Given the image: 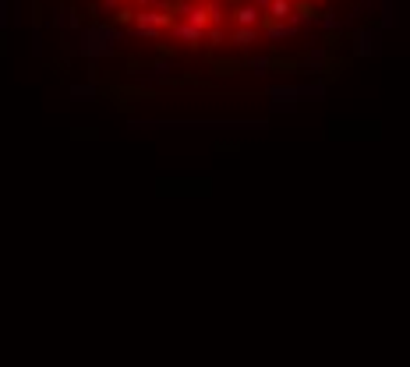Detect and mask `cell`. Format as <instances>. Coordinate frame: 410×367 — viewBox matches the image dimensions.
Returning <instances> with one entry per match:
<instances>
[{"label": "cell", "mask_w": 410, "mask_h": 367, "mask_svg": "<svg viewBox=\"0 0 410 367\" xmlns=\"http://www.w3.org/2000/svg\"><path fill=\"white\" fill-rule=\"evenodd\" d=\"M121 39H124V32H121L113 21L96 18V21H89V25H81V32L75 36V43H78L75 53H81L89 64H99V60H106V57L117 53Z\"/></svg>", "instance_id": "1"}, {"label": "cell", "mask_w": 410, "mask_h": 367, "mask_svg": "<svg viewBox=\"0 0 410 367\" xmlns=\"http://www.w3.org/2000/svg\"><path fill=\"white\" fill-rule=\"evenodd\" d=\"M177 21L173 14H166V11H159V8H149V11H135V21H131V28H145V32H170V25Z\"/></svg>", "instance_id": "2"}, {"label": "cell", "mask_w": 410, "mask_h": 367, "mask_svg": "<svg viewBox=\"0 0 410 367\" xmlns=\"http://www.w3.org/2000/svg\"><path fill=\"white\" fill-rule=\"evenodd\" d=\"M382 53V32L375 25H361L354 32V57H375Z\"/></svg>", "instance_id": "3"}, {"label": "cell", "mask_w": 410, "mask_h": 367, "mask_svg": "<svg viewBox=\"0 0 410 367\" xmlns=\"http://www.w3.org/2000/svg\"><path fill=\"white\" fill-rule=\"evenodd\" d=\"M269 99H273V110H290L294 103H301V85H269Z\"/></svg>", "instance_id": "4"}, {"label": "cell", "mask_w": 410, "mask_h": 367, "mask_svg": "<svg viewBox=\"0 0 410 367\" xmlns=\"http://www.w3.org/2000/svg\"><path fill=\"white\" fill-rule=\"evenodd\" d=\"M170 39L198 50V46L205 43V32H198V28H191V25H184V21H173V25H170Z\"/></svg>", "instance_id": "5"}, {"label": "cell", "mask_w": 410, "mask_h": 367, "mask_svg": "<svg viewBox=\"0 0 410 367\" xmlns=\"http://www.w3.org/2000/svg\"><path fill=\"white\" fill-rule=\"evenodd\" d=\"M230 21H233V28H258L262 25V11H255L248 0H244V4H233Z\"/></svg>", "instance_id": "6"}, {"label": "cell", "mask_w": 410, "mask_h": 367, "mask_svg": "<svg viewBox=\"0 0 410 367\" xmlns=\"http://www.w3.org/2000/svg\"><path fill=\"white\" fill-rule=\"evenodd\" d=\"M258 36H262V39H269V43H283V39L297 36V32H294V28H290L286 21H266V18H262V25H258Z\"/></svg>", "instance_id": "7"}, {"label": "cell", "mask_w": 410, "mask_h": 367, "mask_svg": "<svg viewBox=\"0 0 410 367\" xmlns=\"http://www.w3.org/2000/svg\"><path fill=\"white\" fill-rule=\"evenodd\" d=\"M290 14H294V4L290 0H269V8H266V21H286Z\"/></svg>", "instance_id": "8"}, {"label": "cell", "mask_w": 410, "mask_h": 367, "mask_svg": "<svg viewBox=\"0 0 410 367\" xmlns=\"http://www.w3.org/2000/svg\"><path fill=\"white\" fill-rule=\"evenodd\" d=\"M262 36H258V28H233L230 32V46H237V50H248V46H255Z\"/></svg>", "instance_id": "9"}, {"label": "cell", "mask_w": 410, "mask_h": 367, "mask_svg": "<svg viewBox=\"0 0 410 367\" xmlns=\"http://www.w3.org/2000/svg\"><path fill=\"white\" fill-rule=\"evenodd\" d=\"M326 60H329V53L322 50V46H315V50L304 57V68H308V75H311V78H318L322 71H326Z\"/></svg>", "instance_id": "10"}, {"label": "cell", "mask_w": 410, "mask_h": 367, "mask_svg": "<svg viewBox=\"0 0 410 367\" xmlns=\"http://www.w3.org/2000/svg\"><path fill=\"white\" fill-rule=\"evenodd\" d=\"M315 21H318V28H322V32H329V39H333L336 32H343V18H340L336 11H322Z\"/></svg>", "instance_id": "11"}, {"label": "cell", "mask_w": 410, "mask_h": 367, "mask_svg": "<svg viewBox=\"0 0 410 367\" xmlns=\"http://www.w3.org/2000/svg\"><path fill=\"white\" fill-rule=\"evenodd\" d=\"M326 81H322V78H311V81H304L301 85V99H311V103H322V99H326Z\"/></svg>", "instance_id": "12"}, {"label": "cell", "mask_w": 410, "mask_h": 367, "mask_svg": "<svg viewBox=\"0 0 410 367\" xmlns=\"http://www.w3.org/2000/svg\"><path fill=\"white\" fill-rule=\"evenodd\" d=\"M205 14H209V25H213V28H223V21H226V4H223V0H213V4L205 8Z\"/></svg>", "instance_id": "13"}, {"label": "cell", "mask_w": 410, "mask_h": 367, "mask_svg": "<svg viewBox=\"0 0 410 367\" xmlns=\"http://www.w3.org/2000/svg\"><path fill=\"white\" fill-rule=\"evenodd\" d=\"M269 68H273V57H266V53L248 60V71H255V75H269Z\"/></svg>", "instance_id": "14"}, {"label": "cell", "mask_w": 410, "mask_h": 367, "mask_svg": "<svg viewBox=\"0 0 410 367\" xmlns=\"http://www.w3.org/2000/svg\"><path fill=\"white\" fill-rule=\"evenodd\" d=\"M71 96L75 99H96V85L92 81H75L71 85Z\"/></svg>", "instance_id": "15"}, {"label": "cell", "mask_w": 410, "mask_h": 367, "mask_svg": "<svg viewBox=\"0 0 410 367\" xmlns=\"http://www.w3.org/2000/svg\"><path fill=\"white\" fill-rule=\"evenodd\" d=\"M170 71H173V60H156L149 75H153L156 81H166V78H170Z\"/></svg>", "instance_id": "16"}, {"label": "cell", "mask_w": 410, "mask_h": 367, "mask_svg": "<svg viewBox=\"0 0 410 367\" xmlns=\"http://www.w3.org/2000/svg\"><path fill=\"white\" fill-rule=\"evenodd\" d=\"M205 43H209V46H223L226 43V32H223V28H205Z\"/></svg>", "instance_id": "17"}, {"label": "cell", "mask_w": 410, "mask_h": 367, "mask_svg": "<svg viewBox=\"0 0 410 367\" xmlns=\"http://www.w3.org/2000/svg\"><path fill=\"white\" fill-rule=\"evenodd\" d=\"M113 21H117V25H131V21H135V8H128V4L117 8V11H113Z\"/></svg>", "instance_id": "18"}, {"label": "cell", "mask_w": 410, "mask_h": 367, "mask_svg": "<svg viewBox=\"0 0 410 367\" xmlns=\"http://www.w3.org/2000/svg\"><path fill=\"white\" fill-rule=\"evenodd\" d=\"M32 53H36V57L43 53V28H39V25H32Z\"/></svg>", "instance_id": "19"}, {"label": "cell", "mask_w": 410, "mask_h": 367, "mask_svg": "<svg viewBox=\"0 0 410 367\" xmlns=\"http://www.w3.org/2000/svg\"><path fill=\"white\" fill-rule=\"evenodd\" d=\"M8 28V0H0V32Z\"/></svg>", "instance_id": "20"}, {"label": "cell", "mask_w": 410, "mask_h": 367, "mask_svg": "<svg viewBox=\"0 0 410 367\" xmlns=\"http://www.w3.org/2000/svg\"><path fill=\"white\" fill-rule=\"evenodd\" d=\"M135 4V11H149V8H156V0H131Z\"/></svg>", "instance_id": "21"}, {"label": "cell", "mask_w": 410, "mask_h": 367, "mask_svg": "<svg viewBox=\"0 0 410 367\" xmlns=\"http://www.w3.org/2000/svg\"><path fill=\"white\" fill-rule=\"evenodd\" d=\"M375 4L378 0H361V8H368V11H375Z\"/></svg>", "instance_id": "22"}, {"label": "cell", "mask_w": 410, "mask_h": 367, "mask_svg": "<svg viewBox=\"0 0 410 367\" xmlns=\"http://www.w3.org/2000/svg\"><path fill=\"white\" fill-rule=\"evenodd\" d=\"M191 4H198V8H209V4H213V0H191Z\"/></svg>", "instance_id": "23"}, {"label": "cell", "mask_w": 410, "mask_h": 367, "mask_svg": "<svg viewBox=\"0 0 410 367\" xmlns=\"http://www.w3.org/2000/svg\"><path fill=\"white\" fill-rule=\"evenodd\" d=\"M124 4H128V0H117V8H124Z\"/></svg>", "instance_id": "24"}, {"label": "cell", "mask_w": 410, "mask_h": 367, "mask_svg": "<svg viewBox=\"0 0 410 367\" xmlns=\"http://www.w3.org/2000/svg\"><path fill=\"white\" fill-rule=\"evenodd\" d=\"M290 4H304V0H290Z\"/></svg>", "instance_id": "25"}, {"label": "cell", "mask_w": 410, "mask_h": 367, "mask_svg": "<svg viewBox=\"0 0 410 367\" xmlns=\"http://www.w3.org/2000/svg\"><path fill=\"white\" fill-rule=\"evenodd\" d=\"M156 4H163V0H156Z\"/></svg>", "instance_id": "26"}]
</instances>
